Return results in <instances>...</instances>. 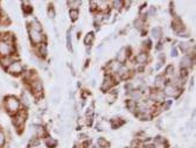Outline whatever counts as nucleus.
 Here are the masks:
<instances>
[{
  "mask_svg": "<svg viewBox=\"0 0 196 148\" xmlns=\"http://www.w3.org/2000/svg\"><path fill=\"white\" fill-rule=\"evenodd\" d=\"M4 106H5L6 112L11 116H14L15 113L21 110L20 99H18L15 96H6L4 98Z\"/></svg>",
  "mask_w": 196,
  "mask_h": 148,
  "instance_id": "obj_1",
  "label": "nucleus"
},
{
  "mask_svg": "<svg viewBox=\"0 0 196 148\" xmlns=\"http://www.w3.org/2000/svg\"><path fill=\"white\" fill-rule=\"evenodd\" d=\"M26 119H27V112L24 108H21L19 112H16L14 116H12V123L14 125V127L16 128L18 133L22 132V127L25 126Z\"/></svg>",
  "mask_w": 196,
  "mask_h": 148,
  "instance_id": "obj_2",
  "label": "nucleus"
},
{
  "mask_svg": "<svg viewBox=\"0 0 196 148\" xmlns=\"http://www.w3.org/2000/svg\"><path fill=\"white\" fill-rule=\"evenodd\" d=\"M12 54H16L15 53L14 42L0 41V57L10 56Z\"/></svg>",
  "mask_w": 196,
  "mask_h": 148,
  "instance_id": "obj_3",
  "label": "nucleus"
},
{
  "mask_svg": "<svg viewBox=\"0 0 196 148\" xmlns=\"http://www.w3.org/2000/svg\"><path fill=\"white\" fill-rule=\"evenodd\" d=\"M29 84V90L30 92L33 93V96L36 98H40L42 95H43V84L41 82L39 78H35V79H33Z\"/></svg>",
  "mask_w": 196,
  "mask_h": 148,
  "instance_id": "obj_4",
  "label": "nucleus"
},
{
  "mask_svg": "<svg viewBox=\"0 0 196 148\" xmlns=\"http://www.w3.org/2000/svg\"><path fill=\"white\" fill-rule=\"evenodd\" d=\"M28 35H29L30 42L34 46H37L40 43H45L46 36L41 32H36L34 29H32V28H28Z\"/></svg>",
  "mask_w": 196,
  "mask_h": 148,
  "instance_id": "obj_5",
  "label": "nucleus"
},
{
  "mask_svg": "<svg viewBox=\"0 0 196 148\" xmlns=\"http://www.w3.org/2000/svg\"><path fill=\"white\" fill-rule=\"evenodd\" d=\"M6 72L12 75V76H20L21 74L24 72V64H22L20 61L13 62V63L6 69Z\"/></svg>",
  "mask_w": 196,
  "mask_h": 148,
  "instance_id": "obj_6",
  "label": "nucleus"
},
{
  "mask_svg": "<svg viewBox=\"0 0 196 148\" xmlns=\"http://www.w3.org/2000/svg\"><path fill=\"white\" fill-rule=\"evenodd\" d=\"M162 92L165 93V96H168V97H177L180 95V92H181V89H179L177 87L169 83V84L165 85V90Z\"/></svg>",
  "mask_w": 196,
  "mask_h": 148,
  "instance_id": "obj_7",
  "label": "nucleus"
},
{
  "mask_svg": "<svg viewBox=\"0 0 196 148\" xmlns=\"http://www.w3.org/2000/svg\"><path fill=\"white\" fill-rule=\"evenodd\" d=\"M15 61H19V58H18V55H16V54H12V55L6 56V57H0V66L6 70V69Z\"/></svg>",
  "mask_w": 196,
  "mask_h": 148,
  "instance_id": "obj_8",
  "label": "nucleus"
},
{
  "mask_svg": "<svg viewBox=\"0 0 196 148\" xmlns=\"http://www.w3.org/2000/svg\"><path fill=\"white\" fill-rule=\"evenodd\" d=\"M115 78L111 76V75H106L103 79V83H102V87L101 89L103 91H109L111 87L115 85Z\"/></svg>",
  "mask_w": 196,
  "mask_h": 148,
  "instance_id": "obj_9",
  "label": "nucleus"
},
{
  "mask_svg": "<svg viewBox=\"0 0 196 148\" xmlns=\"http://www.w3.org/2000/svg\"><path fill=\"white\" fill-rule=\"evenodd\" d=\"M34 134H35V138L41 139V138H47V132H46V128L42 125H33L32 126Z\"/></svg>",
  "mask_w": 196,
  "mask_h": 148,
  "instance_id": "obj_10",
  "label": "nucleus"
},
{
  "mask_svg": "<svg viewBox=\"0 0 196 148\" xmlns=\"http://www.w3.org/2000/svg\"><path fill=\"white\" fill-rule=\"evenodd\" d=\"M165 93L161 91V90H156V91L152 92L151 93V99L152 102H159V103H163L165 102Z\"/></svg>",
  "mask_w": 196,
  "mask_h": 148,
  "instance_id": "obj_11",
  "label": "nucleus"
},
{
  "mask_svg": "<svg viewBox=\"0 0 196 148\" xmlns=\"http://www.w3.org/2000/svg\"><path fill=\"white\" fill-rule=\"evenodd\" d=\"M172 27H173V31L177 33V34H182V32L185 31V26H183V23H182V21L180 19H175L173 21Z\"/></svg>",
  "mask_w": 196,
  "mask_h": 148,
  "instance_id": "obj_12",
  "label": "nucleus"
},
{
  "mask_svg": "<svg viewBox=\"0 0 196 148\" xmlns=\"http://www.w3.org/2000/svg\"><path fill=\"white\" fill-rule=\"evenodd\" d=\"M35 51L39 56L42 57V58H45V57L47 56V54H48L47 44H46V43H40V44L35 46Z\"/></svg>",
  "mask_w": 196,
  "mask_h": 148,
  "instance_id": "obj_13",
  "label": "nucleus"
},
{
  "mask_svg": "<svg viewBox=\"0 0 196 148\" xmlns=\"http://www.w3.org/2000/svg\"><path fill=\"white\" fill-rule=\"evenodd\" d=\"M128 53V50L126 49V48H121L120 50L118 51V54H117V58H116V61L117 62H119V63H124V62L127 60V54Z\"/></svg>",
  "mask_w": 196,
  "mask_h": 148,
  "instance_id": "obj_14",
  "label": "nucleus"
},
{
  "mask_svg": "<svg viewBox=\"0 0 196 148\" xmlns=\"http://www.w3.org/2000/svg\"><path fill=\"white\" fill-rule=\"evenodd\" d=\"M120 66H121L120 63H119V62H117L116 60H115V61H111L110 63H109V66H107V70L111 71L112 74H118L119 69H120Z\"/></svg>",
  "mask_w": 196,
  "mask_h": 148,
  "instance_id": "obj_15",
  "label": "nucleus"
},
{
  "mask_svg": "<svg viewBox=\"0 0 196 148\" xmlns=\"http://www.w3.org/2000/svg\"><path fill=\"white\" fill-rule=\"evenodd\" d=\"M193 63H194V58L191 60V57L188 56V55L183 56L181 60V69H188V68H190V66H193Z\"/></svg>",
  "mask_w": 196,
  "mask_h": 148,
  "instance_id": "obj_16",
  "label": "nucleus"
},
{
  "mask_svg": "<svg viewBox=\"0 0 196 148\" xmlns=\"http://www.w3.org/2000/svg\"><path fill=\"white\" fill-rule=\"evenodd\" d=\"M154 85H155V87L158 90L165 87V85H166V78L163 76H156L155 81H154Z\"/></svg>",
  "mask_w": 196,
  "mask_h": 148,
  "instance_id": "obj_17",
  "label": "nucleus"
},
{
  "mask_svg": "<svg viewBox=\"0 0 196 148\" xmlns=\"http://www.w3.org/2000/svg\"><path fill=\"white\" fill-rule=\"evenodd\" d=\"M147 60H148L147 53H144V51L139 53V54H138V55L136 56V62L138 63V64H140V66L145 64L146 62H147Z\"/></svg>",
  "mask_w": 196,
  "mask_h": 148,
  "instance_id": "obj_18",
  "label": "nucleus"
},
{
  "mask_svg": "<svg viewBox=\"0 0 196 148\" xmlns=\"http://www.w3.org/2000/svg\"><path fill=\"white\" fill-rule=\"evenodd\" d=\"M130 96L132 98V100L138 102V100H141V98H142V92L139 89H134V90H132L130 92Z\"/></svg>",
  "mask_w": 196,
  "mask_h": 148,
  "instance_id": "obj_19",
  "label": "nucleus"
},
{
  "mask_svg": "<svg viewBox=\"0 0 196 148\" xmlns=\"http://www.w3.org/2000/svg\"><path fill=\"white\" fill-rule=\"evenodd\" d=\"M97 4V10L101 11V13H104L109 11V2L107 1H96Z\"/></svg>",
  "mask_w": 196,
  "mask_h": 148,
  "instance_id": "obj_20",
  "label": "nucleus"
},
{
  "mask_svg": "<svg viewBox=\"0 0 196 148\" xmlns=\"http://www.w3.org/2000/svg\"><path fill=\"white\" fill-rule=\"evenodd\" d=\"M28 28H32V29H34V31H36V32H42V25H41L36 19H33V20L30 21L29 27H28Z\"/></svg>",
  "mask_w": 196,
  "mask_h": 148,
  "instance_id": "obj_21",
  "label": "nucleus"
},
{
  "mask_svg": "<svg viewBox=\"0 0 196 148\" xmlns=\"http://www.w3.org/2000/svg\"><path fill=\"white\" fill-rule=\"evenodd\" d=\"M20 103L21 105H24V107H29L30 105V100H29V97H28V95L26 93V92H22V95H21V99H20Z\"/></svg>",
  "mask_w": 196,
  "mask_h": 148,
  "instance_id": "obj_22",
  "label": "nucleus"
},
{
  "mask_svg": "<svg viewBox=\"0 0 196 148\" xmlns=\"http://www.w3.org/2000/svg\"><path fill=\"white\" fill-rule=\"evenodd\" d=\"M152 36L155 39V40H160L161 36H162V29L160 27H154L152 29Z\"/></svg>",
  "mask_w": 196,
  "mask_h": 148,
  "instance_id": "obj_23",
  "label": "nucleus"
},
{
  "mask_svg": "<svg viewBox=\"0 0 196 148\" xmlns=\"http://www.w3.org/2000/svg\"><path fill=\"white\" fill-rule=\"evenodd\" d=\"M126 107H127V110H128V111H131V112H134V113H136V110H137V102H134V100H132V99H130V100H127V102H126Z\"/></svg>",
  "mask_w": 196,
  "mask_h": 148,
  "instance_id": "obj_24",
  "label": "nucleus"
},
{
  "mask_svg": "<svg viewBox=\"0 0 196 148\" xmlns=\"http://www.w3.org/2000/svg\"><path fill=\"white\" fill-rule=\"evenodd\" d=\"M11 23L10 18L6 15V14H0V25L1 26H8Z\"/></svg>",
  "mask_w": 196,
  "mask_h": 148,
  "instance_id": "obj_25",
  "label": "nucleus"
},
{
  "mask_svg": "<svg viewBox=\"0 0 196 148\" xmlns=\"http://www.w3.org/2000/svg\"><path fill=\"white\" fill-rule=\"evenodd\" d=\"M180 49H181L183 53H189L191 49V44L189 42H181V43H180Z\"/></svg>",
  "mask_w": 196,
  "mask_h": 148,
  "instance_id": "obj_26",
  "label": "nucleus"
},
{
  "mask_svg": "<svg viewBox=\"0 0 196 148\" xmlns=\"http://www.w3.org/2000/svg\"><path fill=\"white\" fill-rule=\"evenodd\" d=\"M46 145H47V147L48 148H55L56 145H57V141H56L55 139L53 138H46Z\"/></svg>",
  "mask_w": 196,
  "mask_h": 148,
  "instance_id": "obj_27",
  "label": "nucleus"
},
{
  "mask_svg": "<svg viewBox=\"0 0 196 148\" xmlns=\"http://www.w3.org/2000/svg\"><path fill=\"white\" fill-rule=\"evenodd\" d=\"M94 39H95V34L94 33H88L85 35V39H84V43L86 46H90L91 43L94 42Z\"/></svg>",
  "mask_w": 196,
  "mask_h": 148,
  "instance_id": "obj_28",
  "label": "nucleus"
},
{
  "mask_svg": "<svg viewBox=\"0 0 196 148\" xmlns=\"http://www.w3.org/2000/svg\"><path fill=\"white\" fill-rule=\"evenodd\" d=\"M116 98H117L116 90H113L112 92H107V95H106V100L109 103H113L116 100Z\"/></svg>",
  "mask_w": 196,
  "mask_h": 148,
  "instance_id": "obj_29",
  "label": "nucleus"
},
{
  "mask_svg": "<svg viewBox=\"0 0 196 148\" xmlns=\"http://www.w3.org/2000/svg\"><path fill=\"white\" fill-rule=\"evenodd\" d=\"M123 124H124V121L120 120L119 118H115V119H112V120H111V126H112V128L120 127Z\"/></svg>",
  "mask_w": 196,
  "mask_h": 148,
  "instance_id": "obj_30",
  "label": "nucleus"
},
{
  "mask_svg": "<svg viewBox=\"0 0 196 148\" xmlns=\"http://www.w3.org/2000/svg\"><path fill=\"white\" fill-rule=\"evenodd\" d=\"M22 11H24V13H25L26 15H28V14H30L33 12V7L28 2H24L22 4Z\"/></svg>",
  "mask_w": 196,
  "mask_h": 148,
  "instance_id": "obj_31",
  "label": "nucleus"
},
{
  "mask_svg": "<svg viewBox=\"0 0 196 148\" xmlns=\"http://www.w3.org/2000/svg\"><path fill=\"white\" fill-rule=\"evenodd\" d=\"M69 16H70V19L72 21H76L78 19V16H80V12L78 10H70L69 11Z\"/></svg>",
  "mask_w": 196,
  "mask_h": 148,
  "instance_id": "obj_32",
  "label": "nucleus"
},
{
  "mask_svg": "<svg viewBox=\"0 0 196 148\" xmlns=\"http://www.w3.org/2000/svg\"><path fill=\"white\" fill-rule=\"evenodd\" d=\"M6 134L2 129H0V148H4L6 145Z\"/></svg>",
  "mask_w": 196,
  "mask_h": 148,
  "instance_id": "obj_33",
  "label": "nucleus"
},
{
  "mask_svg": "<svg viewBox=\"0 0 196 148\" xmlns=\"http://www.w3.org/2000/svg\"><path fill=\"white\" fill-rule=\"evenodd\" d=\"M97 145H98V147H101V148H106L107 146H109L107 140H106V139H104V138H99V139H98Z\"/></svg>",
  "mask_w": 196,
  "mask_h": 148,
  "instance_id": "obj_34",
  "label": "nucleus"
},
{
  "mask_svg": "<svg viewBox=\"0 0 196 148\" xmlns=\"http://www.w3.org/2000/svg\"><path fill=\"white\" fill-rule=\"evenodd\" d=\"M134 27H136L137 29H142V28L145 27L144 20H142V19H137V20L134 21Z\"/></svg>",
  "mask_w": 196,
  "mask_h": 148,
  "instance_id": "obj_35",
  "label": "nucleus"
},
{
  "mask_svg": "<svg viewBox=\"0 0 196 148\" xmlns=\"http://www.w3.org/2000/svg\"><path fill=\"white\" fill-rule=\"evenodd\" d=\"M80 5H81V1H74V0L68 1V6L71 7L70 10H77V7H80Z\"/></svg>",
  "mask_w": 196,
  "mask_h": 148,
  "instance_id": "obj_36",
  "label": "nucleus"
},
{
  "mask_svg": "<svg viewBox=\"0 0 196 148\" xmlns=\"http://www.w3.org/2000/svg\"><path fill=\"white\" fill-rule=\"evenodd\" d=\"M112 5H113V8L117 11H119L124 6V2L120 1V0H116V1H112Z\"/></svg>",
  "mask_w": 196,
  "mask_h": 148,
  "instance_id": "obj_37",
  "label": "nucleus"
},
{
  "mask_svg": "<svg viewBox=\"0 0 196 148\" xmlns=\"http://www.w3.org/2000/svg\"><path fill=\"white\" fill-rule=\"evenodd\" d=\"M166 76L168 77H173L174 76V66L169 64V66L166 68Z\"/></svg>",
  "mask_w": 196,
  "mask_h": 148,
  "instance_id": "obj_38",
  "label": "nucleus"
},
{
  "mask_svg": "<svg viewBox=\"0 0 196 148\" xmlns=\"http://www.w3.org/2000/svg\"><path fill=\"white\" fill-rule=\"evenodd\" d=\"M67 44H68V49L70 51H72V44H71V36L70 34L68 33V35H67Z\"/></svg>",
  "mask_w": 196,
  "mask_h": 148,
  "instance_id": "obj_39",
  "label": "nucleus"
},
{
  "mask_svg": "<svg viewBox=\"0 0 196 148\" xmlns=\"http://www.w3.org/2000/svg\"><path fill=\"white\" fill-rule=\"evenodd\" d=\"M102 20H104V13H99L95 16V21L96 22H101Z\"/></svg>",
  "mask_w": 196,
  "mask_h": 148,
  "instance_id": "obj_40",
  "label": "nucleus"
},
{
  "mask_svg": "<svg viewBox=\"0 0 196 148\" xmlns=\"http://www.w3.org/2000/svg\"><path fill=\"white\" fill-rule=\"evenodd\" d=\"M156 14V8L155 7H150V11H148V15H151V16H154Z\"/></svg>",
  "mask_w": 196,
  "mask_h": 148,
  "instance_id": "obj_41",
  "label": "nucleus"
},
{
  "mask_svg": "<svg viewBox=\"0 0 196 148\" xmlns=\"http://www.w3.org/2000/svg\"><path fill=\"white\" fill-rule=\"evenodd\" d=\"M48 16L51 18V19H53V18H55V11H54L53 7H50V8L48 10Z\"/></svg>",
  "mask_w": 196,
  "mask_h": 148,
  "instance_id": "obj_42",
  "label": "nucleus"
},
{
  "mask_svg": "<svg viewBox=\"0 0 196 148\" xmlns=\"http://www.w3.org/2000/svg\"><path fill=\"white\" fill-rule=\"evenodd\" d=\"M90 10L92 11V12L97 10V4H96V1H90Z\"/></svg>",
  "mask_w": 196,
  "mask_h": 148,
  "instance_id": "obj_43",
  "label": "nucleus"
},
{
  "mask_svg": "<svg viewBox=\"0 0 196 148\" xmlns=\"http://www.w3.org/2000/svg\"><path fill=\"white\" fill-rule=\"evenodd\" d=\"M163 142H165V139L162 138V137H156L154 143H163Z\"/></svg>",
  "mask_w": 196,
  "mask_h": 148,
  "instance_id": "obj_44",
  "label": "nucleus"
},
{
  "mask_svg": "<svg viewBox=\"0 0 196 148\" xmlns=\"http://www.w3.org/2000/svg\"><path fill=\"white\" fill-rule=\"evenodd\" d=\"M171 55H172L173 57H176V56H177V49H176V48H172Z\"/></svg>",
  "mask_w": 196,
  "mask_h": 148,
  "instance_id": "obj_45",
  "label": "nucleus"
},
{
  "mask_svg": "<svg viewBox=\"0 0 196 148\" xmlns=\"http://www.w3.org/2000/svg\"><path fill=\"white\" fill-rule=\"evenodd\" d=\"M171 105H172V102H171V100H168V102H167L166 104H165V106H163V110H168Z\"/></svg>",
  "mask_w": 196,
  "mask_h": 148,
  "instance_id": "obj_46",
  "label": "nucleus"
},
{
  "mask_svg": "<svg viewBox=\"0 0 196 148\" xmlns=\"http://www.w3.org/2000/svg\"><path fill=\"white\" fill-rule=\"evenodd\" d=\"M161 66H162V63H161V62H158V63H156V66H155V68H154V69H155V70H159V69H160V68H161Z\"/></svg>",
  "mask_w": 196,
  "mask_h": 148,
  "instance_id": "obj_47",
  "label": "nucleus"
},
{
  "mask_svg": "<svg viewBox=\"0 0 196 148\" xmlns=\"http://www.w3.org/2000/svg\"><path fill=\"white\" fill-rule=\"evenodd\" d=\"M78 138L82 139V140H84V139H86V134H80V135H78Z\"/></svg>",
  "mask_w": 196,
  "mask_h": 148,
  "instance_id": "obj_48",
  "label": "nucleus"
},
{
  "mask_svg": "<svg viewBox=\"0 0 196 148\" xmlns=\"http://www.w3.org/2000/svg\"><path fill=\"white\" fill-rule=\"evenodd\" d=\"M194 81H195V77H193V78H191V82H190V89L193 87H194Z\"/></svg>",
  "mask_w": 196,
  "mask_h": 148,
  "instance_id": "obj_49",
  "label": "nucleus"
},
{
  "mask_svg": "<svg viewBox=\"0 0 196 148\" xmlns=\"http://www.w3.org/2000/svg\"><path fill=\"white\" fill-rule=\"evenodd\" d=\"M159 57H160V60H161V61H162V60L165 61V55H162V54H160V55H159Z\"/></svg>",
  "mask_w": 196,
  "mask_h": 148,
  "instance_id": "obj_50",
  "label": "nucleus"
},
{
  "mask_svg": "<svg viewBox=\"0 0 196 148\" xmlns=\"http://www.w3.org/2000/svg\"><path fill=\"white\" fill-rule=\"evenodd\" d=\"M28 148H39V146H28Z\"/></svg>",
  "mask_w": 196,
  "mask_h": 148,
  "instance_id": "obj_51",
  "label": "nucleus"
},
{
  "mask_svg": "<svg viewBox=\"0 0 196 148\" xmlns=\"http://www.w3.org/2000/svg\"><path fill=\"white\" fill-rule=\"evenodd\" d=\"M85 148H97V147H96V146H88V147Z\"/></svg>",
  "mask_w": 196,
  "mask_h": 148,
  "instance_id": "obj_52",
  "label": "nucleus"
},
{
  "mask_svg": "<svg viewBox=\"0 0 196 148\" xmlns=\"http://www.w3.org/2000/svg\"><path fill=\"white\" fill-rule=\"evenodd\" d=\"M175 148H179V147H175Z\"/></svg>",
  "mask_w": 196,
  "mask_h": 148,
  "instance_id": "obj_53",
  "label": "nucleus"
}]
</instances>
